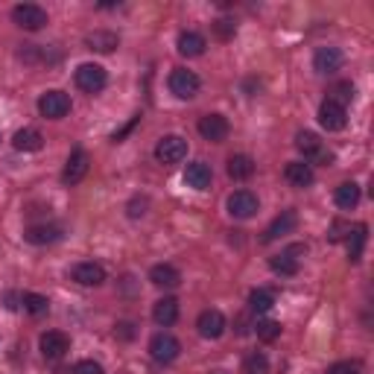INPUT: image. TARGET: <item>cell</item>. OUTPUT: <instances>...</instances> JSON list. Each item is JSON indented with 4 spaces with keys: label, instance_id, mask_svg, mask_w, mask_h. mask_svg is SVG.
Segmentation results:
<instances>
[{
    "label": "cell",
    "instance_id": "cell-1",
    "mask_svg": "<svg viewBox=\"0 0 374 374\" xmlns=\"http://www.w3.org/2000/svg\"><path fill=\"white\" fill-rule=\"evenodd\" d=\"M76 85L79 91H85V94H100L105 85H108V74H105V67L103 65H94V62H85V65H79L76 67Z\"/></svg>",
    "mask_w": 374,
    "mask_h": 374
},
{
    "label": "cell",
    "instance_id": "cell-2",
    "mask_svg": "<svg viewBox=\"0 0 374 374\" xmlns=\"http://www.w3.org/2000/svg\"><path fill=\"white\" fill-rule=\"evenodd\" d=\"M296 146H298L301 155L307 158L310 167L313 164H330L334 161V152H328L322 146V141H318V135H313V132H298L296 135Z\"/></svg>",
    "mask_w": 374,
    "mask_h": 374
},
{
    "label": "cell",
    "instance_id": "cell-3",
    "mask_svg": "<svg viewBox=\"0 0 374 374\" xmlns=\"http://www.w3.org/2000/svg\"><path fill=\"white\" fill-rule=\"evenodd\" d=\"M38 112L47 120H62L67 112H71V96L65 91H44L38 96Z\"/></svg>",
    "mask_w": 374,
    "mask_h": 374
},
{
    "label": "cell",
    "instance_id": "cell-4",
    "mask_svg": "<svg viewBox=\"0 0 374 374\" xmlns=\"http://www.w3.org/2000/svg\"><path fill=\"white\" fill-rule=\"evenodd\" d=\"M199 88H202L199 76L193 71H187V67H176V71L170 74V91L178 96V100H193V96L199 94Z\"/></svg>",
    "mask_w": 374,
    "mask_h": 374
},
{
    "label": "cell",
    "instance_id": "cell-5",
    "mask_svg": "<svg viewBox=\"0 0 374 374\" xmlns=\"http://www.w3.org/2000/svg\"><path fill=\"white\" fill-rule=\"evenodd\" d=\"M155 158L161 164H178L187 158V141L182 135H164L155 146Z\"/></svg>",
    "mask_w": 374,
    "mask_h": 374
},
{
    "label": "cell",
    "instance_id": "cell-6",
    "mask_svg": "<svg viewBox=\"0 0 374 374\" xmlns=\"http://www.w3.org/2000/svg\"><path fill=\"white\" fill-rule=\"evenodd\" d=\"M149 354H152V359L155 363H173V359L182 354V342H178L173 334H155L149 339Z\"/></svg>",
    "mask_w": 374,
    "mask_h": 374
},
{
    "label": "cell",
    "instance_id": "cell-7",
    "mask_svg": "<svg viewBox=\"0 0 374 374\" xmlns=\"http://www.w3.org/2000/svg\"><path fill=\"white\" fill-rule=\"evenodd\" d=\"M12 21H15L21 30L35 33V30H41V26L47 24V12L41 9L38 3H18L15 9H12Z\"/></svg>",
    "mask_w": 374,
    "mask_h": 374
},
{
    "label": "cell",
    "instance_id": "cell-8",
    "mask_svg": "<svg viewBox=\"0 0 374 374\" xmlns=\"http://www.w3.org/2000/svg\"><path fill=\"white\" fill-rule=\"evenodd\" d=\"M257 207H260V202L252 190H234L228 196V214L234 219H252L257 214Z\"/></svg>",
    "mask_w": 374,
    "mask_h": 374
},
{
    "label": "cell",
    "instance_id": "cell-9",
    "mask_svg": "<svg viewBox=\"0 0 374 374\" xmlns=\"http://www.w3.org/2000/svg\"><path fill=\"white\" fill-rule=\"evenodd\" d=\"M91 170V158L85 149H74L71 155H67V164H65V173H62V182L65 185H79L82 178L88 176Z\"/></svg>",
    "mask_w": 374,
    "mask_h": 374
},
{
    "label": "cell",
    "instance_id": "cell-10",
    "mask_svg": "<svg viewBox=\"0 0 374 374\" xmlns=\"http://www.w3.org/2000/svg\"><path fill=\"white\" fill-rule=\"evenodd\" d=\"M38 348L44 354V359H62L71 351V339H67V334H62V330H47V334H41Z\"/></svg>",
    "mask_w": 374,
    "mask_h": 374
},
{
    "label": "cell",
    "instance_id": "cell-11",
    "mask_svg": "<svg viewBox=\"0 0 374 374\" xmlns=\"http://www.w3.org/2000/svg\"><path fill=\"white\" fill-rule=\"evenodd\" d=\"M228 132H231V126H228V120L223 114H205V117H199V135L205 137V141L223 144L228 137Z\"/></svg>",
    "mask_w": 374,
    "mask_h": 374
},
{
    "label": "cell",
    "instance_id": "cell-12",
    "mask_svg": "<svg viewBox=\"0 0 374 374\" xmlns=\"http://www.w3.org/2000/svg\"><path fill=\"white\" fill-rule=\"evenodd\" d=\"M318 123H322L325 132H342L348 117H345V105L334 103V100H325L318 105Z\"/></svg>",
    "mask_w": 374,
    "mask_h": 374
},
{
    "label": "cell",
    "instance_id": "cell-13",
    "mask_svg": "<svg viewBox=\"0 0 374 374\" xmlns=\"http://www.w3.org/2000/svg\"><path fill=\"white\" fill-rule=\"evenodd\" d=\"M296 255H304V246H289V248H284L281 255H275V257H269V269L275 272V275H298V269H301V263H298V257Z\"/></svg>",
    "mask_w": 374,
    "mask_h": 374
},
{
    "label": "cell",
    "instance_id": "cell-14",
    "mask_svg": "<svg viewBox=\"0 0 374 374\" xmlns=\"http://www.w3.org/2000/svg\"><path fill=\"white\" fill-rule=\"evenodd\" d=\"M342 62H345V56H342L339 47H318L316 56H313L316 74H322V76H334L342 67Z\"/></svg>",
    "mask_w": 374,
    "mask_h": 374
},
{
    "label": "cell",
    "instance_id": "cell-15",
    "mask_svg": "<svg viewBox=\"0 0 374 374\" xmlns=\"http://www.w3.org/2000/svg\"><path fill=\"white\" fill-rule=\"evenodd\" d=\"M71 278L76 284H82V287H100L105 281V269L100 266V263H94V260H82L71 269Z\"/></svg>",
    "mask_w": 374,
    "mask_h": 374
},
{
    "label": "cell",
    "instance_id": "cell-16",
    "mask_svg": "<svg viewBox=\"0 0 374 374\" xmlns=\"http://www.w3.org/2000/svg\"><path fill=\"white\" fill-rule=\"evenodd\" d=\"M196 328H199V337L205 339H219L226 334V316L219 310H205L199 318H196Z\"/></svg>",
    "mask_w": 374,
    "mask_h": 374
},
{
    "label": "cell",
    "instance_id": "cell-17",
    "mask_svg": "<svg viewBox=\"0 0 374 374\" xmlns=\"http://www.w3.org/2000/svg\"><path fill=\"white\" fill-rule=\"evenodd\" d=\"M298 226V214L296 211H281V216L272 219V226L266 228V234H263V243H275L278 237H284V234H293Z\"/></svg>",
    "mask_w": 374,
    "mask_h": 374
},
{
    "label": "cell",
    "instance_id": "cell-18",
    "mask_svg": "<svg viewBox=\"0 0 374 374\" xmlns=\"http://www.w3.org/2000/svg\"><path fill=\"white\" fill-rule=\"evenodd\" d=\"M149 281L161 289H176L182 284V272H178L173 263H155V266L149 269Z\"/></svg>",
    "mask_w": 374,
    "mask_h": 374
},
{
    "label": "cell",
    "instance_id": "cell-19",
    "mask_svg": "<svg viewBox=\"0 0 374 374\" xmlns=\"http://www.w3.org/2000/svg\"><path fill=\"white\" fill-rule=\"evenodd\" d=\"M211 178H214V173H211V167H207L205 161L187 164V170H185L187 187H193V190H207V187H211Z\"/></svg>",
    "mask_w": 374,
    "mask_h": 374
},
{
    "label": "cell",
    "instance_id": "cell-20",
    "mask_svg": "<svg viewBox=\"0 0 374 374\" xmlns=\"http://www.w3.org/2000/svg\"><path fill=\"white\" fill-rule=\"evenodd\" d=\"M284 178L293 187H310L313 185V167L307 161H289L284 167Z\"/></svg>",
    "mask_w": 374,
    "mask_h": 374
},
{
    "label": "cell",
    "instance_id": "cell-21",
    "mask_svg": "<svg viewBox=\"0 0 374 374\" xmlns=\"http://www.w3.org/2000/svg\"><path fill=\"white\" fill-rule=\"evenodd\" d=\"M117 44H120V38L112 30H94V33L85 35V47L94 50V53H112Z\"/></svg>",
    "mask_w": 374,
    "mask_h": 374
},
{
    "label": "cell",
    "instance_id": "cell-22",
    "mask_svg": "<svg viewBox=\"0 0 374 374\" xmlns=\"http://www.w3.org/2000/svg\"><path fill=\"white\" fill-rule=\"evenodd\" d=\"M176 47H178V53H182V56H187V59H196V56H202V53H205V47H207V44H205V35H199V33L187 30V33L178 35Z\"/></svg>",
    "mask_w": 374,
    "mask_h": 374
},
{
    "label": "cell",
    "instance_id": "cell-23",
    "mask_svg": "<svg viewBox=\"0 0 374 374\" xmlns=\"http://www.w3.org/2000/svg\"><path fill=\"white\" fill-rule=\"evenodd\" d=\"M152 318H155L161 328L176 325V318H178V301L176 298H158L155 307H152Z\"/></svg>",
    "mask_w": 374,
    "mask_h": 374
},
{
    "label": "cell",
    "instance_id": "cell-24",
    "mask_svg": "<svg viewBox=\"0 0 374 374\" xmlns=\"http://www.w3.org/2000/svg\"><path fill=\"white\" fill-rule=\"evenodd\" d=\"M62 237V228L59 226H33L24 231V240L33 243V246H44V243H56Z\"/></svg>",
    "mask_w": 374,
    "mask_h": 374
},
{
    "label": "cell",
    "instance_id": "cell-25",
    "mask_svg": "<svg viewBox=\"0 0 374 374\" xmlns=\"http://www.w3.org/2000/svg\"><path fill=\"white\" fill-rule=\"evenodd\" d=\"M12 146H15L18 152H38L41 146H44V137H41L38 129H21V132H15V137H12Z\"/></svg>",
    "mask_w": 374,
    "mask_h": 374
},
{
    "label": "cell",
    "instance_id": "cell-26",
    "mask_svg": "<svg viewBox=\"0 0 374 374\" xmlns=\"http://www.w3.org/2000/svg\"><path fill=\"white\" fill-rule=\"evenodd\" d=\"M228 176L234 182H246V178L255 176V161L248 155H231L228 158Z\"/></svg>",
    "mask_w": 374,
    "mask_h": 374
},
{
    "label": "cell",
    "instance_id": "cell-27",
    "mask_svg": "<svg viewBox=\"0 0 374 374\" xmlns=\"http://www.w3.org/2000/svg\"><path fill=\"white\" fill-rule=\"evenodd\" d=\"M337 205L342 207V211H354V207L359 205V185L357 182H342L337 187Z\"/></svg>",
    "mask_w": 374,
    "mask_h": 374
},
{
    "label": "cell",
    "instance_id": "cell-28",
    "mask_svg": "<svg viewBox=\"0 0 374 374\" xmlns=\"http://www.w3.org/2000/svg\"><path fill=\"white\" fill-rule=\"evenodd\" d=\"M275 307V293L272 289H252V293H248V310L252 313H269Z\"/></svg>",
    "mask_w": 374,
    "mask_h": 374
},
{
    "label": "cell",
    "instance_id": "cell-29",
    "mask_svg": "<svg viewBox=\"0 0 374 374\" xmlns=\"http://www.w3.org/2000/svg\"><path fill=\"white\" fill-rule=\"evenodd\" d=\"M366 240H368V228H366V226H357V228L348 234V257H351V263H357L359 257H363Z\"/></svg>",
    "mask_w": 374,
    "mask_h": 374
},
{
    "label": "cell",
    "instance_id": "cell-30",
    "mask_svg": "<svg viewBox=\"0 0 374 374\" xmlns=\"http://www.w3.org/2000/svg\"><path fill=\"white\" fill-rule=\"evenodd\" d=\"M21 304H24V310L30 313V316H44L50 310V301L44 296H38V293H24Z\"/></svg>",
    "mask_w": 374,
    "mask_h": 374
},
{
    "label": "cell",
    "instance_id": "cell-31",
    "mask_svg": "<svg viewBox=\"0 0 374 374\" xmlns=\"http://www.w3.org/2000/svg\"><path fill=\"white\" fill-rule=\"evenodd\" d=\"M255 334L260 342H275L281 337V322H275V318H263V322L255 325Z\"/></svg>",
    "mask_w": 374,
    "mask_h": 374
},
{
    "label": "cell",
    "instance_id": "cell-32",
    "mask_svg": "<svg viewBox=\"0 0 374 374\" xmlns=\"http://www.w3.org/2000/svg\"><path fill=\"white\" fill-rule=\"evenodd\" d=\"M234 33H237V24L228 21V18H219V21L214 24V35H216L219 41H228V38H234Z\"/></svg>",
    "mask_w": 374,
    "mask_h": 374
},
{
    "label": "cell",
    "instance_id": "cell-33",
    "mask_svg": "<svg viewBox=\"0 0 374 374\" xmlns=\"http://www.w3.org/2000/svg\"><path fill=\"white\" fill-rule=\"evenodd\" d=\"M334 94H337V96H328V100H334V103L345 105V103H351V96H354V85H351V82H339V85L334 88Z\"/></svg>",
    "mask_w": 374,
    "mask_h": 374
},
{
    "label": "cell",
    "instance_id": "cell-34",
    "mask_svg": "<svg viewBox=\"0 0 374 374\" xmlns=\"http://www.w3.org/2000/svg\"><path fill=\"white\" fill-rule=\"evenodd\" d=\"M71 374H103V366L94 363V359H79Z\"/></svg>",
    "mask_w": 374,
    "mask_h": 374
},
{
    "label": "cell",
    "instance_id": "cell-35",
    "mask_svg": "<svg viewBox=\"0 0 374 374\" xmlns=\"http://www.w3.org/2000/svg\"><path fill=\"white\" fill-rule=\"evenodd\" d=\"M328 374H359V366L357 363H337L328 368Z\"/></svg>",
    "mask_w": 374,
    "mask_h": 374
},
{
    "label": "cell",
    "instance_id": "cell-36",
    "mask_svg": "<svg viewBox=\"0 0 374 374\" xmlns=\"http://www.w3.org/2000/svg\"><path fill=\"white\" fill-rule=\"evenodd\" d=\"M248 368H252V371H266V357L252 354V357H248Z\"/></svg>",
    "mask_w": 374,
    "mask_h": 374
},
{
    "label": "cell",
    "instance_id": "cell-37",
    "mask_svg": "<svg viewBox=\"0 0 374 374\" xmlns=\"http://www.w3.org/2000/svg\"><path fill=\"white\" fill-rule=\"evenodd\" d=\"M144 207H146V199H141V202H137V199H135V202L129 205V216H132V219H137V216H144V214H146V211H144Z\"/></svg>",
    "mask_w": 374,
    "mask_h": 374
},
{
    "label": "cell",
    "instance_id": "cell-38",
    "mask_svg": "<svg viewBox=\"0 0 374 374\" xmlns=\"http://www.w3.org/2000/svg\"><path fill=\"white\" fill-rule=\"evenodd\" d=\"M114 334H120L123 339H132V337H135V330H132V325H129V322H123V325L114 330Z\"/></svg>",
    "mask_w": 374,
    "mask_h": 374
}]
</instances>
